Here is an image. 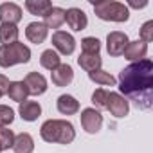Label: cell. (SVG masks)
Wrapping results in <instances>:
<instances>
[{
  "label": "cell",
  "instance_id": "7a4b0ae2",
  "mask_svg": "<svg viewBox=\"0 0 153 153\" xmlns=\"http://www.w3.org/2000/svg\"><path fill=\"white\" fill-rule=\"evenodd\" d=\"M40 135L51 144H70L76 139L74 124L67 119H49L42 124Z\"/></svg>",
  "mask_w": 153,
  "mask_h": 153
},
{
  "label": "cell",
  "instance_id": "9a60e30c",
  "mask_svg": "<svg viewBox=\"0 0 153 153\" xmlns=\"http://www.w3.org/2000/svg\"><path fill=\"white\" fill-rule=\"evenodd\" d=\"M56 108L61 115H76L79 112V101L70 94H63L56 101Z\"/></svg>",
  "mask_w": 153,
  "mask_h": 153
},
{
  "label": "cell",
  "instance_id": "4316f807",
  "mask_svg": "<svg viewBox=\"0 0 153 153\" xmlns=\"http://www.w3.org/2000/svg\"><path fill=\"white\" fill-rule=\"evenodd\" d=\"M13 144H15V133H13V130L0 128V146H2V151L13 148Z\"/></svg>",
  "mask_w": 153,
  "mask_h": 153
},
{
  "label": "cell",
  "instance_id": "8992f818",
  "mask_svg": "<svg viewBox=\"0 0 153 153\" xmlns=\"http://www.w3.org/2000/svg\"><path fill=\"white\" fill-rule=\"evenodd\" d=\"M79 119H81V126L87 133H97L103 126V115L96 108H83Z\"/></svg>",
  "mask_w": 153,
  "mask_h": 153
},
{
  "label": "cell",
  "instance_id": "d4e9b609",
  "mask_svg": "<svg viewBox=\"0 0 153 153\" xmlns=\"http://www.w3.org/2000/svg\"><path fill=\"white\" fill-rule=\"evenodd\" d=\"M101 51V42L94 36H87L81 40V52L85 54H99Z\"/></svg>",
  "mask_w": 153,
  "mask_h": 153
},
{
  "label": "cell",
  "instance_id": "f546056e",
  "mask_svg": "<svg viewBox=\"0 0 153 153\" xmlns=\"http://www.w3.org/2000/svg\"><path fill=\"white\" fill-rule=\"evenodd\" d=\"M9 79L6 78V76L4 74H0V92H2V94H7V87H9Z\"/></svg>",
  "mask_w": 153,
  "mask_h": 153
},
{
  "label": "cell",
  "instance_id": "5bb4252c",
  "mask_svg": "<svg viewBox=\"0 0 153 153\" xmlns=\"http://www.w3.org/2000/svg\"><path fill=\"white\" fill-rule=\"evenodd\" d=\"M123 54H124V58H126L128 61H131V63L140 61V59H144L146 54H148V45H146L144 42H140V40L128 42V45H126V49H124Z\"/></svg>",
  "mask_w": 153,
  "mask_h": 153
},
{
  "label": "cell",
  "instance_id": "2e32d148",
  "mask_svg": "<svg viewBox=\"0 0 153 153\" xmlns=\"http://www.w3.org/2000/svg\"><path fill=\"white\" fill-rule=\"evenodd\" d=\"M65 24V9L52 6L45 15H43V25L47 29H59Z\"/></svg>",
  "mask_w": 153,
  "mask_h": 153
},
{
  "label": "cell",
  "instance_id": "44dd1931",
  "mask_svg": "<svg viewBox=\"0 0 153 153\" xmlns=\"http://www.w3.org/2000/svg\"><path fill=\"white\" fill-rule=\"evenodd\" d=\"M18 27L13 25V24H0V43L2 45H9V43H15L18 42Z\"/></svg>",
  "mask_w": 153,
  "mask_h": 153
},
{
  "label": "cell",
  "instance_id": "30bf717a",
  "mask_svg": "<svg viewBox=\"0 0 153 153\" xmlns=\"http://www.w3.org/2000/svg\"><path fill=\"white\" fill-rule=\"evenodd\" d=\"M24 83L27 87L29 96H42V94L47 92V79L43 78L42 74H38V72H29L25 76Z\"/></svg>",
  "mask_w": 153,
  "mask_h": 153
},
{
  "label": "cell",
  "instance_id": "d6986e66",
  "mask_svg": "<svg viewBox=\"0 0 153 153\" xmlns=\"http://www.w3.org/2000/svg\"><path fill=\"white\" fill-rule=\"evenodd\" d=\"M101 63H103V59H101L99 54H85V52H81L79 58H78V65L83 70H87V72L99 70L101 68Z\"/></svg>",
  "mask_w": 153,
  "mask_h": 153
},
{
  "label": "cell",
  "instance_id": "e0dca14e",
  "mask_svg": "<svg viewBox=\"0 0 153 153\" xmlns=\"http://www.w3.org/2000/svg\"><path fill=\"white\" fill-rule=\"evenodd\" d=\"M18 114H20V117H22L24 121L34 123V121L42 115V106H40L38 101H24V103H20V106H18Z\"/></svg>",
  "mask_w": 153,
  "mask_h": 153
},
{
  "label": "cell",
  "instance_id": "5b68a950",
  "mask_svg": "<svg viewBox=\"0 0 153 153\" xmlns=\"http://www.w3.org/2000/svg\"><path fill=\"white\" fill-rule=\"evenodd\" d=\"M106 110H108L114 117L123 119V117H126L128 112H130V103H128V99H124L121 94H117V92H108V97H106Z\"/></svg>",
  "mask_w": 153,
  "mask_h": 153
},
{
  "label": "cell",
  "instance_id": "1f68e13d",
  "mask_svg": "<svg viewBox=\"0 0 153 153\" xmlns=\"http://www.w3.org/2000/svg\"><path fill=\"white\" fill-rule=\"evenodd\" d=\"M2 96H4V94H2V92H0V99H2Z\"/></svg>",
  "mask_w": 153,
  "mask_h": 153
},
{
  "label": "cell",
  "instance_id": "277c9868",
  "mask_svg": "<svg viewBox=\"0 0 153 153\" xmlns=\"http://www.w3.org/2000/svg\"><path fill=\"white\" fill-rule=\"evenodd\" d=\"M29 59H31V49L22 42H15L9 45H0V67L2 68H9L13 65H20V63H27Z\"/></svg>",
  "mask_w": 153,
  "mask_h": 153
},
{
  "label": "cell",
  "instance_id": "cb8c5ba5",
  "mask_svg": "<svg viewBox=\"0 0 153 153\" xmlns=\"http://www.w3.org/2000/svg\"><path fill=\"white\" fill-rule=\"evenodd\" d=\"M51 7H52V4L49 0H27L25 2V9L31 15H36V16H43Z\"/></svg>",
  "mask_w": 153,
  "mask_h": 153
},
{
  "label": "cell",
  "instance_id": "f1b7e54d",
  "mask_svg": "<svg viewBox=\"0 0 153 153\" xmlns=\"http://www.w3.org/2000/svg\"><path fill=\"white\" fill-rule=\"evenodd\" d=\"M139 34H140V42H144L146 45L149 42H153V20L144 22L142 27H140V31H139Z\"/></svg>",
  "mask_w": 153,
  "mask_h": 153
},
{
  "label": "cell",
  "instance_id": "7c38bea8",
  "mask_svg": "<svg viewBox=\"0 0 153 153\" xmlns=\"http://www.w3.org/2000/svg\"><path fill=\"white\" fill-rule=\"evenodd\" d=\"M51 79L56 87H68L74 81V70H72L70 65L61 63L58 68H54L51 72Z\"/></svg>",
  "mask_w": 153,
  "mask_h": 153
},
{
  "label": "cell",
  "instance_id": "ffe728a7",
  "mask_svg": "<svg viewBox=\"0 0 153 153\" xmlns=\"http://www.w3.org/2000/svg\"><path fill=\"white\" fill-rule=\"evenodd\" d=\"M7 96H9L11 101H16V103L27 101L29 92H27L25 83H24V81H11L9 87H7Z\"/></svg>",
  "mask_w": 153,
  "mask_h": 153
},
{
  "label": "cell",
  "instance_id": "83f0119b",
  "mask_svg": "<svg viewBox=\"0 0 153 153\" xmlns=\"http://www.w3.org/2000/svg\"><path fill=\"white\" fill-rule=\"evenodd\" d=\"M106 97H108V90H105V88L94 90V94H92V103H94V106H96L97 110L106 108Z\"/></svg>",
  "mask_w": 153,
  "mask_h": 153
},
{
  "label": "cell",
  "instance_id": "6da1fadb",
  "mask_svg": "<svg viewBox=\"0 0 153 153\" xmlns=\"http://www.w3.org/2000/svg\"><path fill=\"white\" fill-rule=\"evenodd\" d=\"M119 90L139 110H149L153 105V61L144 58L124 67L119 72Z\"/></svg>",
  "mask_w": 153,
  "mask_h": 153
},
{
  "label": "cell",
  "instance_id": "4fadbf2b",
  "mask_svg": "<svg viewBox=\"0 0 153 153\" xmlns=\"http://www.w3.org/2000/svg\"><path fill=\"white\" fill-rule=\"evenodd\" d=\"M47 34H49V29L43 25V22H31L25 27V38L31 43H36V45L43 43L45 38H47Z\"/></svg>",
  "mask_w": 153,
  "mask_h": 153
},
{
  "label": "cell",
  "instance_id": "d6a6232c",
  "mask_svg": "<svg viewBox=\"0 0 153 153\" xmlns=\"http://www.w3.org/2000/svg\"><path fill=\"white\" fill-rule=\"evenodd\" d=\"M0 151H2V146H0Z\"/></svg>",
  "mask_w": 153,
  "mask_h": 153
},
{
  "label": "cell",
  "instance_id": "7402d4cb",
  "mask_svg": "<svg viewBox=\"0 0 153 153\" xmlns=\"http://www.w3.org/2000/svg\"><path fill=\"white\" fill-rule=\"evenodd\" d=\"M40 65H42L43 68H47V70L52 72L54 68H58V67L61 65V58H59V54H58L56 51L47 49V51H43L42 56H40Z\"/></svg>",
  "mask_w": 153,
  "mask_h": 153
},
{
  "label": "cell",
  "instance_id": "603a6c76",
  "mask_svg": "<svg viewBox=\"0 0 153 153\" xmlns=\"http://www.w3.org/2000/svg\"><path fill=\"white\" fill-rule=\"evenodd\" d=\"M88 78H90V81H94L97 85H103V87H114L117 83V79L114 78V76L110 72L103 70V68L94 70V72H88Z\"/></svg>",
  "mask_w": 153,
  "mask_h": 153
},
{
  "label": "cell",
  "instance_id": "9c48e42d",
  "mask_svg": "<svg viewBox=\"0 0 153 153\" xmlns=\"http://www.w3.org/2000/svg\"><path fill=\"white\" fill-rule=\"evenodd\" d=\"M65 22L76 33L87 29V25H88V18H87L85 11L79 9V7H70V9H67L65 11Z\"/></svg>",
  "mask_w": 153,
  "mask_h": 153
},
{
  "label": "cell",
  "instance_id": "484cf974",
  "mask_svg": "<svg viewBox=\"0 0 153 153\" xmlns=\"http://www.w3.org/2000/svg\"><path fill=\"white\" fill-rule=\"evenodd\" d=\"M13 121H15V110L6 105H0V128H7Z\"/></svg>",
  "mask_w": 153,
  "mask_h": 153
},
{
  "label": "cell",
  "instance_id": "52a82bcc",
  "mask_svg": "<svg viewBox=\"0 0 153 153\" xmlns=\"http://www.w3.org/2000/svg\"><path fill=\"white\" fill-rule=\"evenodd\" d=\"M52 45L59 54L70 56L74 52V49H76V38L67 31H56L52 34Z\"/></svg>",
  "mask_w": 153,
  "mask_h": 153
},
{
  "label": "cell",
  "instance_id": "3957f363",
  "mask_svg": "<svg viewBox=\"0 0 153 153\" xmlns=\"http://www.w3.org/2000/svg\"><path fill=\"white\" fill-rule=\"evenodd\" d=\"M94 13L99 20L105 22H128L130 18V9L123 2H115V0H101V2L94 4Z\"/></svg>",
  "mask_w": 153,
  "mask_h": 153
},
{
  "label": "cell",
  "instance_id": "4dcf8cb0",
  "mask_svg": "<svg viewBox=\"0 0 153 153\" xmlns=\"http://www.w3.org/2000/svg\"><path fill=\"white\" fill-rule=\"evenodd\" d=\"M128 6H130V7H135V9H142V7L148 6V2H146V0H144V2H130ZM128 6H126V7H128Z\"/></svg>",
  "mask_w": 153,
  "mask_h": 153
},
{
  "label": "cell",
  "instance_id": "ba28073f",
  "mask_svg": "<svg viewBox=\"0 0 153 153\" xmlns=\"http://www.w3.org/2000/svg\"><path fill=\"white\" fill-rule=\"evenodd\" d=\"M128 36L126 33H121V31H112L108 36H106V51L110 56H123L126 45H128Z\"/></svg>",
  "mask_w": 153,
  "mask_h": 153
},
{
  "label": "cell",
  "instance_id": "8fae6325",
  "mask_svg": "<svg viewBox=\"0 0 153 153\" xmlns=\"http://www.w3.org/2000/svg\"><path fill=\"white\" fill-rule=\"evenodd\" d=\"M22 20V7L15 2H4L0 4V22L2 24H13L16 25Z\"/></svg>",
  "mask_w": 153,
  "mask_h": 153
},
{
  "label": "cell",
  "instance_id": "ac0fdd59",
  "mask_svg": "<svg viewBox=\"0 0 153 153\" xmlns=\"http://www.w3.org/2000/svg\"><path fill=\"white\" fill-rule=\"evenodd\" d=\"M15 153H33L34 151V139L31 137V133H18L15 135V144H13Z\"/></svg>",
  "mask_w": 153,
  "mask_h": 153
}]
</instances>
